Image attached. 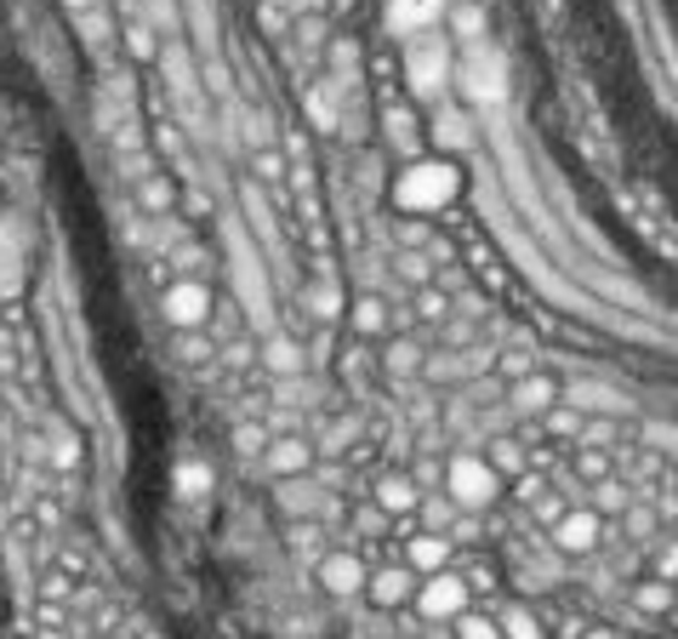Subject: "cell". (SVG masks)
<instances>
[{"mask_svg": "<svg viewBox=\"0 0 678 639\" xmlns=\"http://www.w3.org/2000/svg\"><path fill=\"white\" fill-rule=\"evenodd\" d=\"M160 309H165V320H172L177 331H200V326L212 320V286L200 280V275H177L172 286H165Z\"/></svg>", "mask_w": 678, "mask_h": 639, "instance_id": "1", "label": "cell"}, {"mask_svg": "<svg viewBox=\"0 0 678 639\" xmlns=\"http://www.w3.org/2000/svg\"><path fill=\"white\" fill-rule=\"evenodd\" d=\"M451 189H456V172L451 166H439V160H428V166H411V172L399 178V200L411 212H428V206H445L451 200Z\"/></svg>", "mask_w": 678, "mask_h": 639, "instance_id": "2", "label": "cell"}, {"mask_svg": "<svg viewBox=\"0 0 678 639\" xmlns=\"http://www.w3.org/2000/svg\"><path fill=\"white\" fill-rule=\"evenodd\" d=\"M309 457H314L309 440H297V434H280V440L262 451V468H268L275 480H291V475H309Z\"/></svg>", "mask_w": 678, "mask_h": 639, "instance_id": "3", "label": "cell"}, {"mask_svg": "<svg viewBox=\"0 0 678 639\" xmlns=\"http://www.w3.org/2000/svg\"><path fill=\"white\" fill-rule=\"evenodd\" d=\"M320 583H325L331 594H359V588H365V565H359L354 554H331V560L320 565Z\"/></svg>", "mask_w": 678, "mask_h": 639, "instance_id": "4", "label": "cell"}, {"mask_svg": "<svg viewBox=\"0 0 678 639\" xmlns=\"http://www.w3.org/2000/svg\"><path fill=\"white\" fill-rule=\"evenodd\" d=\"M280 509H286L291 520H302V514H320L325 497L309 486V475H291V480H280Z\"/></svg>", "mask_w": 678, "mask_h": 639, "instance_id": "5", "label": "cell"}, {"mask_svg": "<svg viewBox=\"0 0 678 639\" xmlns=\"http://www.w3.org/2000/svg\"><path fill=\"white\" fill-rule=\"evenodd\" d=\"M462 605H467V594H462L456 577H439V583L422 588V611L428 617H462Z\"/></svg>", "mask_w": 678, "mask_h": 639, "instance_id": "6", "label": "cell"}, {"mask_svg": "<svg viewBox=\"0 0 678 639\" xmlns=\"http://www.w3.org/2000/svg\"><path fill=\"white\" fill-rule=\"evenodd\" d=\"M451 491H456L462 502H485V497H491V468L462 457V462L451 468Z\"/></svg>", "mask_w": 678, "mask_h": 639, "instance_id": "7", "label": "cell"}, {"mask_svg": "<svg viewBox=\"0 0 678 639\" xmlns=\"http://www.w3.org/2000/svg\"><path fill=\"white\" fill-rule=\"evenodd\" d=\"M370 599H377V605H399V599H411V571H399V565L377 571V577H370Z\"/></svg>", "mask_w": 678, "mask_h": 639, "instance_id": "8", "label": "cell"}, {"mask_svg": "<svg viewBox=\"0 0 678 639\" xmlns=\"http://www.w3.org/2000/svg\"><path fill=\"white\" fill-rule=\"evenodd\" d=\"M46 440H52V462L63 468V475H69V468H80V434H75L69 423H52Z\"/></svg>", "mask_w": 678, "mask_h": 639, "instance_id": "9", "label": "cell"}, {"mask_svg": "<svg viewBox=\"0 0 678 639\" xmlns=\"http://www.w3.org/2000/svg\"><path fill=\"white\" fill-rule=\"evenodd\" d=\"M439 75H445V63H439V52H411V86L417 92H439Z\"/></svg>", "mask_w": 678, "mask_h": 639, "instance_id": "10", "label": "cell"}, {"mask_svg": "<svg viewBox=\"0 0 678 639\" xmlns=\"http://www.w3.org/2000/svg\"><path fill=\"white\" fill-rule=\"evenodd\" d=\"M439 12V0H394V29H417Z\"/></svg>", "mask_w": 678, "mask_h": 639, "instance_id": "11", "label": "cell"}, {"mask_svg": "<svg viewBox=\"0 0 678 639\" xmlns=\"http://www.w3.org/2000/svg\"><path fill=\"white\" fill-rule=\"evenodd\" d=\"M456 639H502V628H496L491 617H473V611H462V617H456Z\"/></svg>", "mask_w": 678, "mask_h": 639, "instance_id": "12", "label": "cell"}, {"mask_svg": "<svg viewBox=\"0 0 678 639\" xmlns=\"http://www.w3.org/2000/svg\"><path fill=\"white\" fill-rule=\"evenodd\" d=\"M7 291H18V246L0 241V297Z\"/></svg>", "mask_w": 678, "mask_h": 639, "instance_id": "13", "label": "cell"}, {"mask_svg": "<svg viewBox=\"0 0 678 639\" xmlns=\"http://www.w3.org/2000/svg\"><path fill=\"white\" fill-rule=\"evenodd\" d=\"M138 194H143V206H149V212H165V206H172V183H165V178H154V183H143Z\"/></svg>", "mask_w": 678, "mask_h": 639, "instance_id": "14", "label": "cell"}, {"mask_svg": "<svg viewBox=\"0 0 678 639\" xmlns=\"http://www.w3.org/2000/svg\"><path fill=\"white\" fill-rule=\"evenodd\" d=\"M439 560H445V543H433V536H422V543L411 549V565H422V571L439 565Z\"/></svg>", "mask_w": 678, "mask_h": 639, "instance_id": "15", "label": "cell"}, {"mask_svg": "<svg viewBox=\"0 0 678 639\" xmlns=\"http://www.w3.org/2000/svg\"><path fill=\"white\" fill-rule=\"evenodd\" d=\"M149 23L154 29H172L177 23V7H172V0H149Z\"/></svg>", "mask_w": 678, "mask_h": 639, "instance_id": "16", "label": "cell"}, {"mask_svg": "<svg viewBox=\"0 0 678 639\" xmlns=\"http://www.w3.org/2000/svg\"><path fill=\"white\" fill-rule=\"evenodd\" d=\"M383 502H388V509H405V502H411V486H405V480H388V486H383Z\"/></svg>", "mask_w": 678, "mask_h": 639, "instance_id": "17", "label": "cell"}, {"mask_svg": "<svg viewBox=\"0 0 678 639\" xmlns=\"http://www.w3.org/2000/svg\"><path fill=\"white\" fill-rule=\"evenodd\" d=\"M507 633H514V639H536V622L525 611H514V617H507Z\"/></svg>", "mask_w": 678, "mask_h": 639, "instance_id": "18", "label": "cell"}, {"mask_svg": "<svg viewBox=\"0 0 678 639\" xmlns=\"http://www.w3.org/2000/svg\"><path fill=\"white\" fill-rule=\"evenodd\" d=\"M268 360H275V365H280V372H286V365H297V349H286V343H275V349H268Z\"/></svg>", "mask_w": 678, "mask_h": 639, "instance_id": "19", "label": "cell"}, {"mask_svg": "<svg viewBox=\"0 0 678 639\" xmlns=\"http://www.w3.org/2000/svg\"><path fill=\"white\" fill-rule=\"evenodd\" d=\"M377 320H383V309H377V302H365V309H359V326H365V331H377Z\"/></svg>", "mask_w": 678, "mask_h": 639, "instance_id": "20", "label": "cell"}, {"mask_svg": "<svg viewBox=\"0 0 678 639\" xmlns=\"http://www.w3.org/2000/svg\"><path fill=\"white\" fill-rule=\"evenodd\" d=\"M183 354H189V360H206V354H212V343H206V338H200V343L189 338V343H183Z\"/></svg>", "mask_w": 678, "mask_h": 639, "instance_id": "21", "label": "cell"}, {"mask_svg": "<svg viewBox=\"0 0 678 639\" xmlns=\"http://www.w3.org/2000/svg\"><path fill=\"white\" fill-rule=\"evenodd\" d=\"M69 7H75V12H92V0H69Z\"/></svg>", "mask_w": 678, "mask_h": 639, "instance_id": "22", "label": "cell"}]
</instances>
